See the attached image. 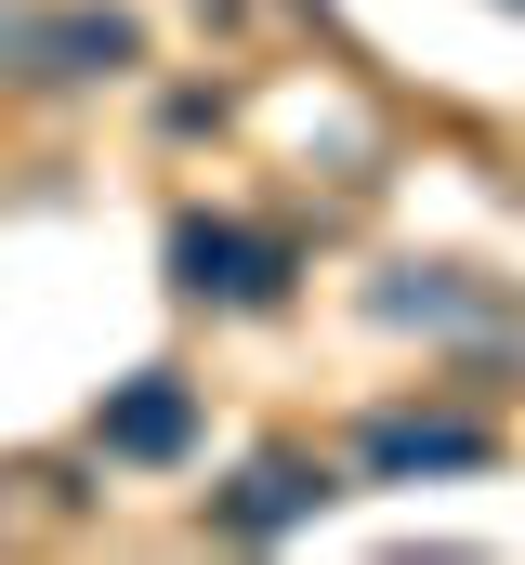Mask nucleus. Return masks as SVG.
Masks as SVG:
<instances>
[{
  "label": "nucleus",
  "instance_id": "nucleus-1",
  "mask_svg": "<svg viewBox=\"0 0 525 565\" xmlns=\"http://www.w3.org/2000/svg\"><path fill=\"white\" fill-rule=\"evenodd\" d=\"M171 289H184V302H237V316H262V302H289V237L224 224V211H184V224H171Z\"/></svg>",
  "mask_w": 525,
  "mask_h": 565
},
{
  "label": "nucleus",
  "instance_id": "nucleus-2",
  "mask_svg": "<svg viewBox=\"0 0 525 565\" xmlns=\"http://www.w3.org/2000/svg\"><path fill=\"white\" fill-rule=\"evenodd\" d=\"M144 66V26H131L119 0H53V13H26V66L13 79H119Z\"/></svg>",
  "mask_w": 525,
  "mask_h": 565
},
{
  "label": "nucleus",
  "instance_id": "nucleus-3",
  "mask_svg": "<svg viewBox=\"0 0 525 565\" xmlns=\"http://www.w3.org/2000/svg\"><path fill=\"white\" fill-rule=\"evenodd\" d=\"M355 460H368V473H394V487H407V473H486V460H500V434L460 422V408H368Z\"/></svg>",
  "mask_w": 525,
  "mask_h": 565
},
{
  "label": "nucleus",
  "instance_id": "nucleus-4",
  "mask_svg": "<svg viewBox=\"0 0 525 565\" xmlns=\"http://www.w3.org/2000/svg\"><path fill=\"white\" fill-rule=\"evenodd\" d=\"M315 513H329V460H302V447H262L250 473L211 500L224 540H289V526H315Z\"/></svg>",
  "mask_w": 525,
  "mask_h": 565
},
{
  "label": "nucleus",
  "instance_id": "nucleus-5",
  "mask_svg": "<svg viewBox=\"0 0 525 565\" xmlns=\"http://www.w3.org/2000/svg\"><path fill=\"white\" fill-rule=\"evenodd\" d=\"M93 447L131 460V473H158V460H184V447H197V395H184L171 369H131L119 395H106V422H93Z\"/></svg>",
  "mask_w": 525,
  "mask_h": 565
},
{
  "label": "nucleus",
  "instance_id": "nucleus-6",
  "mask_svg": "<svg viewBox=\"0 0 525 565\" xmlns=\"http://www.w3.org/2000/svg\"><path fill=\"white\" fill-rule=\"evenodd\" d=\"M368 316L382 329H500V289H473L460 264H394L368 289Z\"/></svg>",
  "mask_w": 525,
  "mask_h": 565
},
{
  "label": "nucleus",
  "instance_id": "nucleus-7",
  "mask_svg": "<svg viewBox=\"0 0 525 565\" xmlns=\"http://www.w3.org/2000/svg\"><path fill=\"white\" fill-rule=\"evenodd\" d=\"M13 66H26V13H0V79H13Z\"/></svg>",
  "mask_w": 525,
  "mask_h": 565
}]
</instances>
